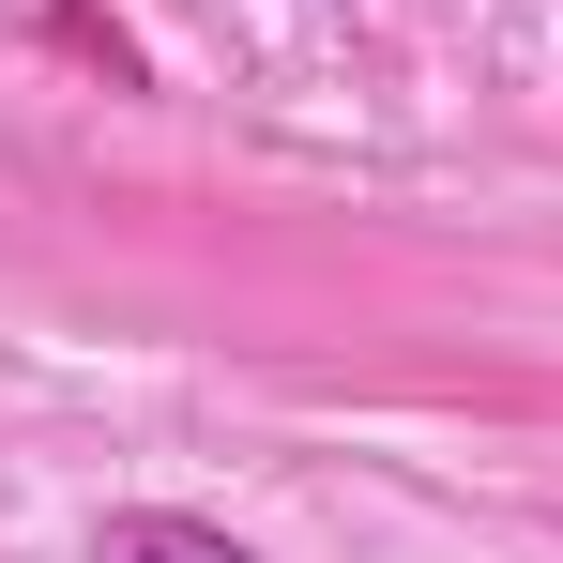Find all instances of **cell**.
I'll return each mask as SVG.
<instances>
[{
  "instance_id": "cell-1",
  "label": "cell",
  "mask_w": 563,
  "mask_h": 563,
  "mask_svg": "<svg viewBox=\"0 0 563 563\" xmlns=\"http://www.w3.org/2000/svg\"><path fill=\"white\" fill-rule=\"evenodd\" d=\"M92 563H260V549L213 533V518H184V503H107V518H92Z\"/></svg>"
}]
</instances>
